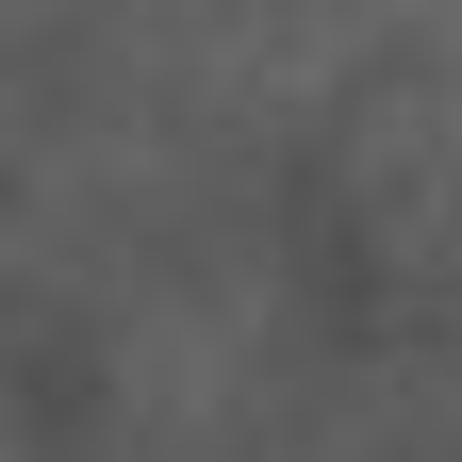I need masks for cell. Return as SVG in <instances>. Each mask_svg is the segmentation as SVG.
Instances as JSON below:
<instances>
[{"label": "cell", "mask_w": 462, "mask_h": 462, "mask_svg": "<svg viewBox=\"0 0 462 462\" xmlns=\"http://www.w3.org/2000/svg\"><path fill=\"white\" fill-rule=\"evenodd\" d=\"M264 330H281V298L264 281H165V298L133 314V346H116V380H133V413L182 446V430H231V396L264 380Z\"/></svg>", "instance_id": "obj_1"}, {"label": "cell", "mask_w": 462, "mask_h": 462, "mask_svg": "<svg viewBox=\"0 0 462 462\" xmlns=\"http://www.w3.org/2000/svg\"><path fill=\"white\" fill-rule=\"evenodd\" d=\"M446 462H462V380H446Z\"/></svg>", "instance_id": "obj_2"}]
</instances>
